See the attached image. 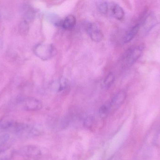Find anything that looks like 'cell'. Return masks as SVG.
<instances>
[{
	"label": "cell",
	"mask_w": 160,
	"mask_h": 160,
	"mask_svg": "<svg viewBox=\"0 0 160 160\" xmlns=\"http://www.w3.org/2000/svg\"><path fill=\"white\" fill-rule=\"evenodd\" d=\"M142 50L143 47L141 46H133L128 49L123 56L124 64L130 66L134 64L140 58Z\"/></svg>",
	"instance_id": "7a4b0ae2"
},
{
	"label": "cell",
	"mask_w": 160,
	"mask_h": 160,
	"mask_svg": "<svg viewBox=\"0 0 160 160\" xmlns=\"http://www.w3.org/2000/svg\"><path fill=\"white\" fill-rule=\"evenodd\" d=\"M14 126V123L10 120H4L0 123V127L3 129L9 128Z\"/></svg>",
	"instance_id": "ac0fdd59"
},
{
	"label": "cell",
	"mask_w": 160,
	"mask_h": 160,
	"mask_svg": "<svg viewBox=\"0 0 160 160\" xmlns=\"http://www.w3.org/2000/svg\"><path fill=\"white\" fill-rule=\"evenodd\" d=\"M35 54L41 60L47 61L51 59L55 53V49L52 44L39 43L33 49Z\"/></svg>",
	"instance_id": "6da1fadb"
},
{
	"label": "cell",
	"mask_w": 160,
	"mask_h": 160,
	"mask_svg": "<svg viewBox=\"0 0 160 160\" xmlns=\"http://www.w3.org/2000/svg\"><path fill=\"white\" fill-rule=\"evenodd\" d=\"M1 16H0V23H1Z\"/></svg>",
	"instance_id": "ffe728a7"
},
{
	"label": "cell",
	"mask_w": 160,
	"mask_h": 160,
	"mask_svg": "<svg viewBox=\"0 0 160 160\" xmlns=\"http://www.w3.org/2000/svg\"><path fill=\"white\" fill-rule=\"evenodd\" d=\"M76 23H77V19L76 17L73 15H68L62 21L61 27L65 30H71L76 25Z\"/></svg>",
	"instance_id": "9c48e42d"
},
{
	"label": "cell",
	"mask_w": 160,
	"mask_h": 160,
	"mask_svg": "<svg viewBox=\"0 0 160 160\" xmlns=\"http://www.w3.org/2000/svg\"><path fill=\"white\" fill-rule=\"evenodd\" d=\"M158 23L157 17L153 14L147 16L142 24L143 29L145 33H148Z\"/></svg>",
	"instance_id": "52a82bcc"
},
{
	"label": "cell",
	"mask_w": 160,
	"mask_h": 160,
	"mask_svg": "<svg viewBox=\"0 0 160 160\" xmlns=\"http://www.w3.org/2000/svg\"><path fill=\"white\" fill-rule=\"evenodd\" d=\"M22 13L24 20L29 22L34 19L35 13L33 8L29 5H23L22 8Z\"/></svg>",
	"instance_id": "ba28073f"
},
{
	"label": "cell",
	"mask_w": 160,
	"mask_h": 160,
	"mask_svg": "<svg viewBox=\"0 0 160 160\" xmlns=\"http://www.w3.org/2000/svg\"><path fill=\"white\" fill-rule=\"evenodd\" d=\"M13 151L10 148L2 150L0 152V160H9L13 156Z\"/></svg>",
	"instance_id": "9a60e30c"
},
{
	"label": "cell",
	"mask_w": 160,
	"mask_h": 160,
	"mask_svg": "<svg viewBox=\"0 0 160 160\" xmlns=\"http://www.w3.org/2000/svg\"><path fill=\"white\" fill-rule=\"evenodd\" d=\"M69 86V81L67 79L62 78L54 83L53 87L58 92H62L66 90Z\"/></svg>",
	"instance_id": "30bf717a"
},
{
	"label": "cell",
	"mask_w": 160,
	"mask_h": 160,
	"mask_svg": "<svg viewBox=\"0 0 160 160\" xmlns=\"http://www.w3.org/2000/svg\"><path fill=\"white\" fill-rule=\"evenodd\" d=\"M29 30V22L26 21L25 20L22 21L19 26V31L21 34L25 35L28 34Z\"/></svg>",
	"instance_id": "5bb4252c"
},
{
	"label": "cell",
	"mask_w": 160,
	"mask_h": 160,
	"mask_svg": "<svg viewBox=\"0 0 160 160\" xmlns=\"http://www.w3.org/2000/svg\"><path fill=\"white\" fill-rule=\"evenodd\" d=\"M113 16L117 19L121 20L125 17V12L122 8L118 4H115L112 7Z\"/></svg>",
	"instance_id": "7c38bea8"
},
{
	"label": "cell",
	"mask_w": 160,
	"mask_h": 160,
	"mask_svg": "<svg viewBox=\"0 0 160 160\" xmlns=\"http://www.w3.org/2000/svg\"><path fill=\"white\" fill-rule=\"evenodd\" d=\"M140 28V24H137L133 26L125 35L124 38V42L127 43L131 41L138 34Z\"/></svg>",
	"instance_id": "8fae6325"
},
{
	"label": "cell",
	"mask_w": 160,
	"mask_h": 160,
	"mask_svg": "<svg viewBox=\"0 0 160 160\" xmlns=\"http://www.w3.org/2000/svg\"><path fill=\"white\" fill-rule=\"evenodd\" d=\"M48 19L50 21L56 26H62V21L61 18L57 15L54 14H50L48 15Z\"/></svg>",
	"instance_id": "2e32d148"
},
{
	"label": "cell",
	"mask_w": 160,
	"mask_h": 160,
	"mask_svg": "<svg viewBox=\"0 0 160 160\" xmlns=\"http://www.w3.org/2000/svg\"><path fill=\"white\" fill-rule=\"evenodd\" d=\"M21 104L24 110L30 111H39L43 107V104L40 101L33 97L23 99L22 101Z\"/></svg>",
	"instance_id": "3957f363"
},
{
	"label": "cell",
	"mask_w": 160,
	"mask_h": 160,
	"mask_svg": "<svg viewBox=\"0 0 160 160\" xmlns=\"http://www.w3.org/2000/svg\"><path fill=\"white\" fill-rule=\"evenodd\" d=\"M85 28L87 34L93 41L98 42L102 40L103 37L102 32L94 23H87Z\"/></svg>",
	"instance_id": "277c9868"
},
{
	"label": "cell",
	"mask_w": 160,
	"mask_h": 160,
	"mask_svg": "<svg viewBox=\"0 0 160 160\" xmlns=\"http://www.w3.org/2000/svg\"><path fill=\"white\" fill-rule=\"evenodd\" d=\"M97 6L98 10L102 14L106 15L107 14L108 10V5L106 1H97Z\"/></svg>",
	"instance_id": "4fadbf2b"
},
{
	"label": "cell",
	"mask_w": 160,
	"mask_h": 160,
	"mask_svg": "<svg viewBox=\"0 0 160 160\" xmlns=\"http://www.w3.org/2000/svg\"><path fill=\"white\" fill-rule=\"evenodd\" d=\"M109 108L106 105H103L100 109V115L102 118H104L108 115L109 112Z\"/></svg>",
	"instance_id": "d6986e66"
},
{
	"label": "cell",
	"mask_w": 160,
	"mask_h": 160,
	"mask_svg": "<svg viewBox=\"0 0 160 160\" xmlns=\"http://www.w3.org/2000/svg\"><path fill=\"white\" fill-rule=\"evenodd\" d=\"M114 75L112 72L109 73L106 76L104 81V84L106 87H109L112 85L114 81Z\"/></svg>",
	"instance_id": "e0dca14e"
},
{
	"label": "cell",
	"mask_w": 160,
	"mask_h": 160,
	"mask_svg": "<svg viewBox=\"0 0 160 160\" xmlns=\"http://www.w3.org/2000/svg\"><path fill=\"white\" fill-rule=\"evenodd\" d=\"M127 94L124 91H119L112 99L110 103V109L114 110L119 108L126 100Z\"/></svg>",
	"instance_id": "8992f818"
},
{
	"label": "cell",
	"mask_w": 160,
	"mask_h": 160,
	"mask_svg": "<svg viewBox=\"0 0 160 160\" xmlns=\"http://www.w3.org/2000/svg\"><path fill=\"white\" fill-rule=\"evenodd\" d=\"M22 156L28 157H37L42 154L41 149L34 145H27L23 147L20 150Z\"/></svg>",
	"instance_id": "5b68a950"
}]
</instances>
